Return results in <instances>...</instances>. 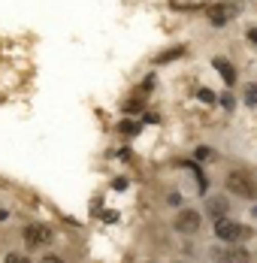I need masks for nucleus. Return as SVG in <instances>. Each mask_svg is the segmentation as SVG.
Listing matches in <instances>:
<instances>
[{"instance_id": "f257e3e1", "label": "nucleus", "mask_w": 257, "mask_h": 263, "mask_svg": "<svg viewBox=\"0 0 257 263\" xmlns=\"http://www.w3.org/2000/svg\"><path fill=\"white\" fill-rule=\"evenodd\" d=\"M227 191H230V194H239V197L254 200L257 197V182H254V176L245 173V170H230V173H227Z\"/></svg>"}, {"instance_id": "20e7f679", "label": "nucleus", "mask_w": 257, "mask_h": 263, "mask_svg": "<svg viewBox=\"0 0 257 263\" xmlns=\"http://www.w3.org/2000/svg\"><path fill=\"white\" fill-rule=\"evenodd\" d=\"M25 242H27V248H40V245L51 242V230L46 227V224H27L25 227Z\"/></svg>"}, {"instance_id": "39448f33", "label": "nucleus", "mask_w": 257, "mask_h": 263, "mask_svg": "<svg viewBox=\"0 0 257 263\" xmlns=\"http://www.w3.org/2000/svg\"><path fill=\"white\" fill-rule=\"evenodd\" d=\"M176 230H179V233H197V230H200V215L191 212V209H185L179 218H176Z\"/></svg>"}, {"instance_id": "7ed1b4c3", "label": "nucleus", "mask_w": 257, "mask_h": 263, "mask_svg": "<svg viewBox=\"0 0 257 263\" xmlns=\"http://www.w3.org/2000/svg\"><path fill=\"white\" fill-rule=\"evenodd\" d=\"M248 227H242V224H233V221H227V218H218L215 221V236L221 239V242H230V245H236V242H242V239H248Z\"/></svg>"}, {"instance_id": "f03ea898", "label": "nucleus", "mask_w": 257, "mask_h": 263, "mask_svg": "<svg viewBox=\"0 0 257 263\" xmlns=\"http://www.w3.org/2000/svg\"><path fill=\"white\" fill-rule=\"evenodd\" d=\"M239 12H242V3H239V0H221V3H215V6H209V22L215 27H224L227 22H233Z\"/></svg>"}, {"instance_id": "9b49d317", "label": "nucleus", "mask_w": 257, "mask_h": 263, "mask_svg": "<svg viewBox=\"0 0 257 263\" xmlns=\"http://www.w3.org/2000/svg\"><path fill=\"white\" fill-rule=\"evenodd\" d=\"M136 109H142V100H139V97H133V100L124 103V112H136Z\"/></svg>"}, {"instance_id": "0eeeda50", "label": "nucleus", "mask_w": 257, "mask_h": 263, "mask_svg": "<svg viewBox=\"0 0 257 263\" xmlns=\"http://www.w3.org/2000/svg\"><path fill=\"white\" fill-rule=\"evenodd\" d=\"M209 215L218 221V218H224L227 215V200H221V197H212L209 200Z\"/></svg>"}, {"instance_id": "ddd939ff", "label": "nucleus", "mask_w": 257, "mask_h": 263, "mask_svg": "<svg viewBox=\"0 0 257 263\" xmlns=\"http://www.w3.org/2000/svg\"><path fill=\"white\" fill-rule=\"evenodd\" d=\"M200 100H203V103H212V100H215V94H212V91H206V88H200Z\"/></svg>"}, {"instance_id": "423d86ee", "label": "nucleus", "mask_w": 257, "mask_h": 263, "mask_svg": "<svg viewBox=\"0 0 257 263\" xmlns=\"http://www.w3.org/2000/svg\"><path fill=\"white\" fill-rule=\"evenodd\" d=\"M212 257L221 263H248V251L245 248H224V251H215Z\"/></svg>"}, {"instance_id": "9d476101", "label": "nucleus", "mask_w": 257, "mask_h": 263, "mask_svg": "<svg viewBox=\"0 0 257 263\" xmlns=\"http://www.w3.org/2000/svg\"><path fill=\"white\" fill-rule=\"evenodd\" d=\"M181 54H185V49H173V52H163L160 58H157V61H160V64H167V61H173V58H181Z\"/></svg>"}, {"instance_id": "6e6552de", "label": "nucleus", "mask_w": 257, "mask_h": 263, "mask_svg": "<svg viewBox=\"0 0 257 263\" xmlns=\"http://www.w3.org/2000/svg\"><path fill=\"white\" fill-rule=\"evenodd\" d=\"M215 67L221 70V76H224V82H227V85H233V82H236V70H233V67L227 64V61H221V58H215Z\"/></svg>"}, {"instance_id": "1a4fd4ad", "label": "nucleus", "mask_w": 257, "mask_h": 263, "mask_svg": "<svg viewBox=\"0 0 257 263\" xmlns=\"http://www.w3.org/2000/svg\"><path fill=\"white\" fill-rule=\"evenodd\" d=\"M170 6L173 9H200V6H206V0H170Z\"/></svg>"}, {"instance_id": "f8f14e48", "label": "nucleus", "mask_w": 257, "mask_h": 263, "mask_svg": "<svg viewBox=\"0 0 257 263\" xmlns=\"http://www.w3.org/2000/svg\"><path fill=\"white\" fill-rule=\"evenodd\" d=\"M136 130H139V127H136L133 121H124V124H121V133H127V136H133Z\"/></svg>"}, {"instance_id": "4468645a", "label": "nucleus", "mask_w": 257, "mask_h": 263, "mask_svg": "<svg viewBox=\"0 0 257 263\" xmlns=\"http://www.w3.org/2000/svg\"><path fill=\"white\" fill-rule=\"evenodd\" d=\"M245 100H248V103H257V88H254V85L248 88V97H245Z\"/></svg>"}, {"instance_id": "6ab92c4d", "label": "nucleus", "mask_w": 257, "mask_h": 263, "mask_svg": "<svg viewBox=\"0 0 257 263\" xmlns=\"http://www.w3.org/2000/svg\"><path fill=\"white\" fill-rule=\"evenodd\" d=\"M0 221H6V212H0Z\"/></svg>"}, {"instance_id": "f3484780", "label": "nucleus", "mask_w": 257, "mask_h": 263, "mask_svg": "<svg viewBox=\"0 0 257 263\" xmlns=\"http://www.w3.org/2000/svg\"><path fill=\"white\" fill-rule=\"evenodd\" d=\"M6 263H22V257H19V254H9V257H6Z\"/></svg>"}, {"instance_id": "dca6fc26", "label": "nucleus", "mask_w": 257, "mask_h": 263, "mask_svg": "<svg viewBox=\"0 0 257 263\" xmlns=\"http://www.w3.org/2000/svg\"><path fill=\"white\" fill-rule=\"evenodd\" d=\"M43 263H64V260H61V257H51V254H49V257H43Z\"/></svg>"}, {"instance_id": "2eb2a0df", "label": "nucleus", "mask_w": 257, "mask_h": 263, "mask_svg": "<svg viewBox=\"0 0 257 263\" xmlns=\"http://www.w3.org/2000/svg\"><path fill=\"white\" fill-rule=\"evenodd\" d=\"M112 187H115V191H121V187H127V182H124V179H115V182H112Z\"/></svg>"}, {"instance_id": "a211bd4d", "label": "nucleus", "mask_w": 257, "mask_h": 263, "mask_svg": "<svg viewBox=\"0 0 257 263\" xmlns=\"http://www.w3.org/2000/svg\"><path fill=\"white\" fill-rule=\"evenodd\" d=\"M248 36H251V43H257V27L254 30H248Z\"/></svg>"}]
</instances>
